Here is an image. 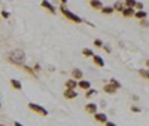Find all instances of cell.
I'll return each mask as SVG.
<instances>
[{
    "mask_svg": "<svg viewBox=\"0 0 149 126\" xmlns=\"http://www.w3.org/2000/svg\"><path fill=\"white\" fill-rule=\"evenodd\" d=\"M85 111L90 113V114H94V113L98 111V105L95 103H88V104L85 105Z\"/></svg>",
    "mask_w": 149,
    "mask_h": 126,
    "instance_id": "cell-11",
    "label": "cell"
},
{
    "mask_svg": "<svg viewBox=\"0 0 149 126\" xmlns=\"http://www.w3.org/2000/svg\"><path fill=\"white\" fill-rule=\"evenodd\" d=\"M146 67L149 68V59H146Z\"/></svg>",
    "mask_w": 149,
    "mask_h": 126,
    "instance_id": "cell-34",
    "label": "cell"
},
{
    "mask_svg": "<svg viewBox=\"0 0 149 126\" xmlns=\"http://www.w3.org/2000/svg\"><path fill=\"white\" fill-rule=\"evenodd\" d=\"M64 85H66L67 89H76V87H78V80H76V79H73V77H70V79L66 80Z\"/></svg>",
    "mask_w": 149,
    "mask_h": 126,
    "instance_id": "cell-12",
    "label": "cell"
},
{
    "mask_svg": "<svg viewBox=\"0 0 149 126\" xmlns=\"http://www.w3.org/2000/svg\"><path fill=\"white\" fill-rule=\"evenodd\" d=\"M0 15H2L3 19H9V17H10V14H9L8 10H2V12H0Z\"/></svg>",
    "mask_w": 149,
    "mask_h": 126,
    "instance_id": "cell-27",
    "label": "cell"
},
{
    "mask_svg": "<svg viewBox=\"0 0 149 126\" xmlns=\"http://www.w3.org/2000/svg\"><path fill=\"white\" fill-rule=\"evenodd\" d=\"M102 49L104 50V52H107V54H110V52H112V49H110L107 45H103V48H102Z\"/></svg>",
    "mask_w": 149,
    "mask_h": 126,
    "instance_id": "cell-30",
    "label": "cell"
},
{
    "mask_svg": "<svg viewBox=\"0 0 149 126\" xmlns=\"http://www.w3.org/2000/svg\"><path fill=\"white\" fill-rule=\"evenodd\" d=\"M93 61H94V64L97 65V67H100V68H103L104 65H106V62H104V59H103V56H100V55H93Z\"/></svg>",
    "mask_w": 149,
    "mask_h": 126,
    "instance_id": "cell-10",
    "label": "cell"
},
{
    "mask_svg": "<svg viewBox=\"0 0 149 126\" xmlns=\"http://www.w3.org/2000/svg\"><path fill=\"white\" fill-rule=\"evenodd\" d=\"M103 45H104V43H103L100 39H95V40H94V46H95V48H98V49H102V48H103Z\"/></svg>",
    "mask_w": 149,
    "mask_h": 126,
    "instance_id": "cell-26",
    "label": "cell"
},
{
    "mask_svg": "<svg viewBox=\"0 0 149 126\" xmlns=\"http://www.w3.org/2000/svg\"><path fill=\"white\" fill-rule=\"evenodd\" d=\"M22 68H24V71H27L29 74H31V76H36V71H34L31 67H29V65H26V64H22Z\"/></svg>",
    "mask_w": 149,
    "mask_h": 126,
    "instance_id": "cell-23",
    "label": "cell"
},
{
    "mask_svg": "<svg viewBox=\"0 0 149 126\" xmlns=\"http://www.w3.org/2000/svg\"><path fill=\"white\" fill-rule=\"evenodd\" d=\"M139 76L143 79H148V76H149V68H142L139 70Z\"/></svg>",
    "mask_w": 149,
    "mask_h": 126,
    "instance_id": "cell-21",
    "label": "cell"
},
{
    "mask_svg": "<svg viewBox=\"0 0 149 126\" xmlns=\"http://www.w3.org/2000/svg\"><path fill=\"white\" fill-rule=\"evenodd\" d=\"M137 0H124V6H128V8H134Z\"/></svg>",
    "mask_w": 149,
    "mask_h": 126,
    "instance_id": "cell-22",
    "label": "cell"
},
{
    "mask_svg": "<svg viewBox=\"0 0 149 126\" xmlns=\"http://www.w3.org/2000/svg\"><path fill=\"white\" fill-rule=\"evenodd\" d=\"M10 86H12V89H15V91H21L22 89V83L18 80V79H10Z\"/></svg>",
    "mask_w": 149,
    "mask_h": 126,
    "instance_id": "cell-13",
    "label": "cell"
},
{
    "mask_svg": "<svg viewBox=\"0 0 149 126\" xmlns=\"http://www.w3.org/2000/svg\"><path fill=\"white\" fill-rule=\"evenodd\" d=\"M63 96H64L66 99H74V98L78 96V92H76V89H67V87H66Z\"/></svg>",
    "mask_w": 149,
    "mask_h": 126,
    "instance_id": "cell-9",
    "label": "cell"
},
{
    "mask_svg": "<svg viewBox=\"0 0 149 126\" xmlns=\"http://www.w3.org/2000/svg\"><path fill=\"white\" fill-rule=\"evenodd\" d=\"M134 12H136L134 8H128V6H125V8L122 9L121 14H122L124 18H133V17H134Z\"/></svg>",
    "mask_w": 149,
    "mask_h": 126,
    "instance_id": "cell-7",
    "label": "cell"
},
{
    "mask_svg": "<svg viewBox=\"0 0 149 126\" xmlns=\"http://www.w3.org/2000/svg\"><path fill=\"white\" fill-rule=\"evenodd\" d=\"M104 125H106V126H116V125H115L113 122H109V120H107V122H106Z\"/></svg>",
    "mask_w": 149,
    "mask_h": 126,
    "instance_id": "cell-32",
    "label": "cell"
},
{
    "mask_svg": "<svg viewBox=\"0 0 149 126\" xmlns=\"http://www.w3.org/2000/svg\"><path fill=\"white\" fill-rule=\"evenodd\" d=\"M109 82H110L112 85H113V86L116 87V89H121V83H119V82H118V80H116L115 77H112V79H110Z\"/></svg>",
    "mask_w": 149,
    "mask_h": 126,
    "instance_id": "cell-24",
    "label": "cell"
},
{
    "mask_svg": "<svg viewBox=\"0 0 149 126\" xmlns=\"http://www.w3.org/2000/svg\"><path fill=\"white\" fill-rule=\"evenodd\" d=\"M124 8H125V6H124V2H119V0H118V2H115V5H113L115 12H122Z\"/></svg>",
    "mask_w": 149,
    "mask_h": 126,
    "instance_id": "cell-19",
    "label": "cell"
},
{
    "mask_svg": "<svg viewBox=\"0 0 149 126\" xmlns=\"http://www.w3.org/2000/svg\"><path fill=\"white\" fill-rule=\"evenodd\" d=\"M58 2H60L61 5H67V2H69V0H58Z\"/></svg>",
    "mask_w": 149,
    "mask_h": 126,
    "instance_id": "cell-33",
    "label": "cell"
},
{
    "mask_svg": "<svg viewBox=\"0 0 149 126\" xmlns=\"http://www.w3.org/2000/svg\"><path fill=\"white\" fill-rule=\"evenodd\" d=\"M0 107H2V103H0Z\"/></svg>",
    "mask_w": 149,
    "mask_h": 126,
    "instance_id": "cell-35",
    "label": "cell"
},
{
    "mask_svg": "<svg viewBox=\"0 0 149 126\" xmlns=\"http://www.w3.org/2000/svg\"><path fill=\"white\" fill-rule=\"evenodd\" d=\"M94 95H97V91L93 89V87H90V89L85 91V98H93Z\"/></svg>",
    "mask_w": 149,
    "mask_h": 126,
    "instance_id": "cell-20",
    "label": "cell"
},
{
    "mask_svg": "<svg viewBox=\"0 0 149 126\" xmlns=\"http://www.w3.org/2000/svg\"><path fill=\"white\" fill-rule=\"evenodd\" d=\"M40 6H42L43 9H46L49 14H52V15L57 14V8H55L51 2H49V0H42V2H40Z\"/></svg>",
    "mask_w": 149,
    "mask_h": 126,
    "instance_id": "cell-4",
    "label": "cell"
},
{
    "mask_svg": "<svg viewBox=\"0 0 149 126\" xmlns=\"http://www.w3.org/2000/svg\"><path fill=\"white\" fill-rule=\"evenodd\" d=\"M33 70H34V71H40V70H42L40 64H34V65H33Z\"/></svg>",
    "mask_w": 149,
    "mask_h": 126,
    "instance_id": "cell-31",
    "label": "cell"
},
{
    "mask_svg": "<svg viewBox=\"0 0 149 126\" xmlns=\"http://www.w3.org/2000/svg\"><path fill=\"white\" fill-rule=\"evenodd\" d=\"M33 113H36V114H39V116H48V110L45 107H42L40 104H36V103H29L27 105Z\"/></svg>",
    "mask_w": 149,
    "mask_h": 126,
    "instance_id": "cell-3",
    "label": "cell"
},
{
    "mask_svg": "<svg viewBox=\"0 0 149 126\" xmlns=\"http://www.w3.org/2000/svg\"><path fill=\"white\" fill-rule=\"evenodd\" d=\"M139 24L142 25V27H145V28H148V27H149V21H148L146 18H143V19H139Z\"/></svg>",
    "mask_w": 149,
    "mask_h": 126,
    "instance_id": "cell-25",
    "label": "cell"
},
{
    "mask_svg": "<svg viewBox=\"0 0 149 126\" xmlns=\"http://www.w3.org/2000/svg\"><path fill=\"white\" fill-rule=\"evenodd\" d=\"M90 6L95 10H100L103 8V3H102V0H90Z\"/></svg>",
    "mask_w": 149,
    "mask_h": 126,
    "instance_id": "cell-15",
    "label": "cell"
},
{
    "mask_svg": "<svg viewBox=\"0 0 149 126\" xmlns=\"http://www.w3.org/2000/svg\"><path fill=\"white\" fill-rule=\"evenodd\" d=\"M82 55H84V56H86V58H93L94 52H93V49H90V48H84Z\"/></svg>",
    "mask_w": 149,
    "mask_h": 126,
    "instance_id": "cell-18",
    "label": "cell"
},
{
    "mask_svg": "<svg viewBox=\"0 0 149 126\" xmlns=\"http://www.w3.org/2000/svg\"><path fill=\"white\" fill-rule=\"evenodd\" d=\"M134 9H136V10H140V9H143V3L137 2V3H136V6H134Z\"/></svg>",
    "mask_w": 149,
    "mask_h": 126,
    "instance_id": "cell-29",
    "label": "cell"
},
{
    "mask_svg": "<svg viewBox=\"0 0 149 126\" xmlns=\"http://www.w3.org/2000/svg\"><path fill=\"white\" fill-rule=\"evenodd\" d=\"M93 116H94V120H95L97 123H103V125H104V123L107 122V116L104 114V113H100V111H97V113H94Z\"/></svg>",
    "mask_w": 149,
    "mask_h": 126,
    "instance_id": "cell-5",
    "label": "cell"
},
{
    "mask_svg": "<svg viewBox=\"0 0 149 126\" xmlns=\"http://www.w3.org/2000/svg\"><path fill=\"white\" fill-rule=\"evenodd\" d=\"M131 111L133 113H142V108L137 107V105H131Z\"/></svg>",
    "mask_w": 149,
    "mask_h": 126,
    "instance_id": "cell-28",
    "label": "cell"
},
{
    "mask_svg": "<svg viewBox=\"0 0 149 126\" xmlns=\"http://www.w3.org/2000/svg\"><path fill=\"white\" fill-rule=\"evenodd\" d=\"M24 59H26V54H24V50L19 49V48L12 49L9 52V56H8V61L12 62V64H15V65H22Z\"/></svg>",
    "mask_w": 149,
    "mask_h": 126,
    "instance_id": "cell-1",
    "label": "cell"
},
{
    "mask_svg": "<svg viewBox=\"0 0 149 126\" xmlns=\"http://www.w3.org/2000/svg\"><path fill=\"white\" fill-rule=\"evenodd\" d=\"M148 17V14L143 10V9H140V10H136L134 12V18H137V19H143V18H146Z\"/></svg>",
    "mask_w": 149,
    "mask_h": 126,
    "instance_id": "cell-17",
    "label": "cell"
},
{
    "mask_svg": "<svg viewBox=\"0 0 149 126\" xmlns=\"http://www.w3.org/2000/svg\"><path fill=\"white\" fill-rule=\"evenodd\" d=\"M100 12L103 15H110V14H113V12H115V9H113V6H103L100 9Z\"/></svg>",
    "mask_w": 149,
    "mask_h": 126,
    "instance_id": "cell-16",
    "label": "cell"
},
{
    "mask_svg": "<svg viewBox=\"0 0 149 126\" xmlns=\"http://www.w3.org/2000/svg\"><path fill=\"white\" fill-rule=\"evenodd\" d=\"M78 87H79V89H82V91H86V89H90V87H91V82L85 80V79L82 77V79L78 80Z\"/></svg>",
    "mask_w": 149,
    "mask_h": 126,
    "instance_id": "cell-8",
    "label": "cell"
},
{
    "mask_svg": "<svg viewBox=\"0 0 149 126\" xmlns=\"http://www.w3.org/2000/svg\"><path fill=\"white\" fill-rule=\"evenodd\" d=\"M72 77L76 79V80L82 79V77H84V71H82L81 68H73V70H72Z\"/></svg>",
    "mask_w": 149,
    "mask_h": 126,
    "instance_id": "cell-14",
    "label": "cell"
},
{
    "mask_svg": "<svg viewBox=\"0 0 149 126\" xmlns=\"http://www.w3.org/2000/svg\"><path fill=\"white\" fill-rule=\"evenodd\" d=\"M60 12H61V14H63L69 21H72L73 24H82V22H84V19H82L79 15L74 14V12H72L66 5H60Z\"/></svg>",
    "mask_w": 149,
    "mask_h": 126,
    "instance_id": "cell-2",
    "label": "cell"
},
{
    "mask_svg": "<svg viewBox=\"0 0 149 126\" xmlns=\"http://www.w3.org/2000/svg\"><path fill=\"white\" fill-rule=\"evenodd\" d=\"M148 80H149V76H148Z\"/></svg>",
    "mask_w": 149,
    "mask_h": 126,
    "instance_id": "cell-36",
    "label": "cell"
},
{
    "mask_svg": "<svg viewBox=\"0 0 149 126\" xmlns=\"http://www.w3.org/2000/svg\"><path fill=\"white\" fill-rule=\"evenodd\" d=\"M103 91H104L106 94H109V95H115L119 89H116V87H115L113 85H112V83L109 82V83H106V85L103 86Z\"/></svg>",
    "mask_w": 149,
    "mask_h": 126,
    "instance_id": "cell-6",
    "label": "cell"
}]
</instances>
